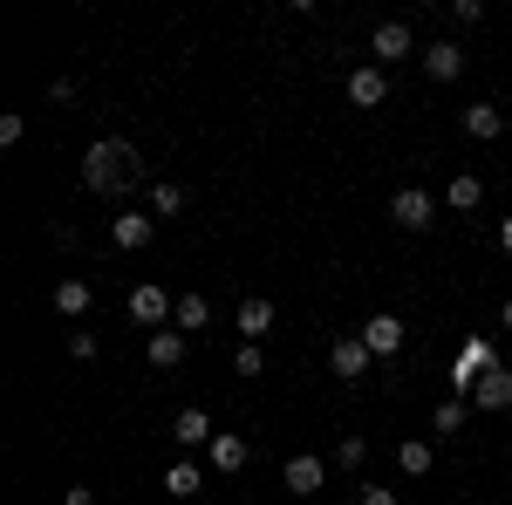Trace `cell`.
Returning a JSON list of instances; mask_svg holds the SVG:
<instances>
[{
  "instance_id": "cell-1",
  "label": "cell",
  "mask_w": 512,
  "mask_h": 505,
  "mask_svg": "<svg viewBox=\"0 0 512 505\" xmlns=\"http://www.w3.org/2000/svg\"><path fill=\"white\" fill-rule=\"evenodd\" d=\"M82 185L96 198H123L144 185V157H137V144H123V137H96L89 144V157H82Z\"/></svg>"
},
{
  "instance_id": "cell-2",
  "label": "cell",
  "mask_w": 512,
  "mask_h": 505,
  "mask_svg": "<svg viewBox=\"0 0 512 505\" xmlns=\"http://www.w3.org/2000/svg\"><path fill=\"white\" fill-rule=\"evenodd\" d=\"M171 314H178V294H164L158 280L130 287V321H137V328H151V335H158V328H171Z\"/></svg>"
},
{
  "instance_id": "cell-3",
  "label": "cell",
  "mask_w": 512,
  "mask_h": 505,
  "mask_svg": "<svg viewBox=\"0 0 512 505\" xmlns=\"http://www.w3.org/2000/svg\"><path fill=\"white\" fill-rule=\"evenodd\" d=\"M390 219L403 226V233H431L437 226V198L424 192V185H403V192L390 198Z\"/></svg>"
},
{
  "instance_id": "cell-4",
  "label": "cell",
  "mask_w": 512,
  "mask_h": 505,
  "mask_svg": "<svg viewBox=\"0 0 512 505\" xmlns=\"http://www.w3.org/2000/svg\"><path fill=\"white\" fill-rule=\"evenodd\" d=\"M410 55H417L410 21H376V35H369V62H376V69H390V62H410Z\"/></svg>"
},
{
  "instance_id": "cell-5",
  "label": "cell",
  "mask_w": 512,
  "mask_h": 505,
  "mask_svg": "<svg viewBox=\"0 0 512 505\" xmlns=\"http://www.w3.org/2000/svg\"><path fill=\"white\" fill-rule=\"evenodd\" d=\"M492 369H499V349H492L485 335H472V342H465V355H458V369H451V389H458V396H472L478 376H492Z\"/></svg>"
},
{
  "instance_id": "cell-6",
  "label": "cell",
  "mask_w": 512,
  "mask_h": 505,
  "mask_svg": "<svg viewBox=\"0 0 512 505\" xmlns=\"http://www.w3.org/2000/svg\"><path fill=\"white\" fill-rule=\"evenodd\" d=\"M355 335L369 342V355H376V362H390V355H403V335H410V328H403V314L383 308V314H369V321H362Z\"/></svg>"
},
{
  "instance_id": "cell-7",
  "label": "cell",
  "mask_w": 512,
  "mask_h": 505,
  "mask_svg": "<svg viewBox=\"0 0 512 505\" xmlns=\"http://www.w3.org/2000/svg\"><path fill=\"white\" fill-rule=\"evenodd\" d=\"M280 485H287V492H294V499H315L321 485H328V465H321L315 451H294V458H287V465H280Z\"/></svg>"
},
{
  "instance_id": "cell-8",
  "label": "cell",
  "mask_w": 512,
  "mask_h": 505,
  "mask_svg": "<svg viewBox=\"0 0 512 505\" xmlns=\"http://www.w3.org/2000/svg\"><path fill=\"white\" fill-rule=\"evenodd\" d=\"M369 362H376V355H369V342H362V335H342V342L328 349L335 383H369Z\"/></svg>"
},
{
  "instance_id": "cell-9",
  "label": "cell",
  "mask_w": 512,
  "mask_h": 505,
  "mask_svg": "<svg viewBox=\"0 0 512 505\" xmlns=\"http://www.w3.org/2000/svg\"><path fill=\"white\" fill-rule=\"evenodd\" d=\"M458 130H465L472 144H499V137H506V110H499V103H465V110H458Z\"/></svg>"
},
{
  "instance_id": "cell-10",
  "label": "cell",
  "mask_w": 512,
  "mask_h": 505,
  "mask_svg": "<svg viewBox=\"0 0 512 505\" xmlns=\"http://www.w3.org/2000/svg\"><path fill=\"white\" fill-rule=\"evenodd\" d=\"M151 233H158L151 212H117V219H110V246H117V253H144Z\"/></svg>"
},
{
  "instance_id": "cell-11",
  "label": "cell",
  "mask_w": 512,
  "mask_h": 505,
  "mask_svg": "<svg viewBox=\"0 0 512 505\" xmlns=\"http://www.w3.org/2000/svg\"><path fill=\"white\" fill-rule=\"evenodd\" d=\"M349 103L355 110H383V103H390V76H383L376 62H362V69L349 76Z\"/></svg>"
},
{
  "instance_id": "cell-12",
  "label": "cell",
  "mask_w": 512,
  "mask_h": 505,
  "mask_svg": "<svg viewBox=\"0 0 512 505\" xmlns=\"http://www.w3.org/2000/svg\"><path fill=\"white\" fill-rule=\"evenodd\" d=\"M233 328H239V342H267V328H274V301L267 294H246L233 314Z\"/></svg>"
},
{
  "instance_id": "cell-13",
  "label": "cell",
  "mask_w": 512,
  "mask_h": 505,
  "mask_svg": "<svg viewBox=\"0 0 512 505\" xmlns=\"http://www.w3.org/2000/svg\"><path fill=\"white\" fill-rule=\"evenodd\" d=\"M219 430H212V417L198 410V403H185L178 417H171V444H185V451H198V444H212Z\"/></svg>"
},
{
  "instance_id": "cell-14",
  "label": "cell",
  "mask_w": 512,
  "mask_h": 505,
  "mask_svg": "<svg viewBox=\"0 0 512 505\" xmlns=\"http://www.w3.org/2000/svg\"><path fill=\"white\" fill-rule=\"evenodd\" d=\"M465 403H472V410H512V369L499 362L492 376H478V389L465 396Z\"/></svg>"
},
{
  "instance_id": "cell-15",
  "label": "cell",
  "mask_w": 512,
  "mask_h": 505,
  "mask_svg": "<svg viewBox=\"0 0 512 505\" xmlns=\"http://www.w3.org/2000/svg\"><path fill=\"white\" fill-rule=\"evenodd\" d=\"M424 76L431 82H458L465 76V48H458V41H431V48H424Z\"/></svg>"
},
{
  "instance_id": "cell-16",
  "label": "cell",
  "mask_w": 512,
  "mask_h": 505,
  "mask_svg": "<svg viewBox=\"0 0 512 505\" xmlns=\"http://www.w3.org/2000/svg\"><path fill=\"white\" fill-rule=\"evenodd\" d=\"M205 458H212V471H226V478H233V471H246L253 444H246V437H233V430H219V437L205 444Z\"/></svg>"
},
{
  "instance_id": "cell-17",
  "label": "cell",
  "mask_w": 512,
  "mask_h": 505,
  "mask_svg": "<svg viewBox=\"0 0 512 505\" xmlns=\"http://www.w3.org/2000/svg\"><path fill=\"white\" fill-rule=\"evenodd\" d=\"M89 308H96V287L89 280H55V314L62 321H82Z\"/></svg>"
},
{
  "instance_id": "cell-18",
  "label": "cell",
  "mask_w": 512,
  "mask_h": 505,
  "mask_svg": "<svg viewBox=\"0 0 512 505\" xmlns=\"http://www.w3.org/2000/svg\"><path fill=\"white\" fill-rule=\"evenodd\" d=\"M444 205H451V212H478V205H485V178H478V171H458V178L444 185Z\"/></svg>"
},
{
  "instance_id": "cell-19",
  "label": "cell",
  "mask_w": 512,
  "mask_h": 505,
  "mask_svg": "<svg viewBox=\"0 0 512 505\" xmlns=\"http://www.w3.org/2000/svg\"><path fill=\"white\" fill-rule=\"evenodd\" d=\"M465 424H472V403H465V396H444V403L431 410V430H437V437H458Z\"/></svg>"
},
{
  "instance_id": "cell-20",
  "label": "cell",
  "mask_w": 512,
  "mask_h": 505,
  "mask_svg": "<svg viewBox=\"0 0 512 505\" xmlns=\"http://www.w3.org/2000/svg\"><path fill=\"white\" fill-rule=\"evenodd\" d=\"M171 328H178V335H192V328H212V301H205V294H178V314H171Z\"/></svg>"
},
{
  "instance_id": "cell-21",
  "label": "cell",
  "mask_w": 512,
  "mask_h": 505,
  "mask_svg": "<svg viewBox=\"0 0 512 505\" xmlns=\"http://www.w3.org/2000/svg\"><path fill=\"white\" fill-rule=\"evenodd\" d=\"M396 465L410 471V478H424V471L437 465V451H431V437H403V444H396Z\"/></svg>"
},
{
  "instance_id": "cell-22",
  "label": "cell",
  "mask_w": 512,
  "mask_h": 505,
  "mask_svg": "<svg viewBox=\"0 0 512 505\" xmlns=\"http://www.w3.org/2000/svg\"><path fill=\"white\" fill-rule=\"evenodd\" d=\"M164 492H171V499H198V492H205V471L178 458V465L164 471Z\"/></svg>"
},
{
  "instance_id": "cell-23",
  "label": "cell",
  "mask_w": 512,
  "mask_h": 505,
  "mask_svg": "<svg viewBox=\"0 0 512 505\" xmlns=\"http://www.w3.org/2000/svg\"><path fill=\"white\" fill-rule=\"evenodd\" d=\"M178 362H185V335L178 328H158L151 335V369H178Z\"/></svg>"
},
{
  "instance_id": "cell-24",
  "label": "cell",
  "mask_w": 512,
  "mask_h": 505,
  "mask_svg": "<svg viewBox=\"0 0 512 505\" xmlns=\"http://www.w3.org/2000/svg\"><path fill=\"white\" fill-rule=\"evenodd\" d=\"M151 212H158V219H178V212H185V185H178V178H158V185H151Z\"/></svg>"
},
{
  "instance_id": "cell-25",
  "label": "cell",
  "mask_w": 512,
  "mask_h": 505,
  "mask_svg": "<svg viewBox=\"0 0 512 505\" xmlns=\"http://www.w3.org/2000/svg\"><path fill=\"white\" fill-rule=\"evenodd\" d=\"M21 137H28V117L21 110H0V151H14Z\"/></svg>"
},
{
  "instance_id": "cell-26",
  "label": "cell",
  "mask_w": 512,
  "mask_h": 505,
  "mask_svg": "<svg viewBox=\"0 0 512 505\" xmlns=\"http://www.w3.org/2000/svg\"><path fill=\"white\" fill-rule=\"evenodd\" d=\"M233 369H239V376H260V369H267V349H260V342H239Z\"/></svg>"
},
{
  "instance_id": "cell-27",
  "label": "cell",
  "mask_w": 512,
  "mask_h": 505,
  "mask_svg": "<svg viewBox=\"0 0 512 505\" xmlns=\"http://www.w3.org/2000/svg\"><path fill=\"white\" fill-rule=\"evenodd\" d=\"M362 458H369L362 437H342V444H335V465H342V471H362Z\"/></svg>"
},
{
  "instance_id": "cell-28",
  "label": "cell",
  "mask_w": 512,
  "mask_h": 505,
  "mask_svg": "<svg viewBox=\"0 0 512 505\" xmlns=\"http://www.w3.org/2000/svg\"><path fill=\"white\" fill-rule=\"evenodd\" d=\"M96 349H103L96 328H69V355H76V362H96Z\"/></svg>"
},
{
  "instance_id": "cell-29",
  "label": "cell",
  "mask_w": 512,
  "mask_h": 505,
  "mask_svg": "<svg viewBox=\"0 0 512 505\" xmlns=\"http://www.w3.org/2000/svg\"><path fill=\"white\" fill-rule=\"evenodd\" d=\"M451 21H458V28H478V21H485V0H451Z\"/></svg>"
},
{
  "instance_id": "cell-30",
  "label": "cell",
  "mask_w": 512,
  "mask_h": 505,
  "mask_svg": "<svg viewBox=\"0 0 512 505\" xmlns=\"http://www.w3.org/2000/svg\"><path fill=\"white\" fill-rule=\"evenodd\" d=\"M362 505H403V499H396L390 485H362Z\"/></svg>"
},
{
  "instance_id": "cell-31",
  "label": "cell",
  "mask_w": 512,
  "mask_h": 505,
  "mask_svg": "<svg viewBox=\"0 0 512 505\" xmlns=\"http://www.w3.org/2000/svg\"><path fill=\"white\" fill-rule=\"evenodd\" d=\"M62 505H96V492H89V485H69V492H62Z\"/></svg>"
},
{
  "instance_id": "cell-32",
  "label": "cell",
  "mask_w": 512,
  "mask_h": 505,
  "mask_svg": "<svg viewBox=\"0 0 512 505\" xmlns=\"http://www.w3.org/2000/svg\"><path fill=\"white\" fill-rule=\"evenodd\" d=\"M499 253H512V219H499Z\"/></svg>"
},
{
  "instance_id": "cell-33",
  "label": "cell",
  "mask_w": 512,
  "mask_h": 505,
  "mask_svg": "<svg viewBox=\"0 0 512 505\" xmlns=\"http://www.w3.org/2000/svg\"><path fill=\"white\" fill-rule=\"evenodd\" d=\"M499 321H506V328H512V301H506V308H499Z\"/></svg>"
}]
</instances>
